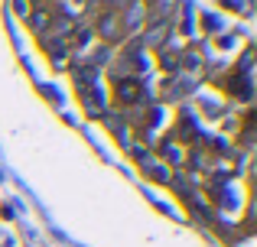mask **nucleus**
Listing matches in <instances>:
<instances>
[{
	"instance_id": "f257e3e1",
	"label": "nucleus",
	"mask_w": 257,
	"mask_h": 247,
	"mask_svg": "<svg viewBox=\"0 0 257 247\" xmlns=\"http://www.w3.org/2000/svg\"><path fill=\"white\" fill-rule=\"evenodd\" d=\"M117 26H120V17H117V13H104V20L98 23V30L104 33V36H117Z\"/></svg>"
},
{
	"instance_id": "f03ea898",
	"label": "nucleus",
	"mask_w": 257,
	"mask_h": 247,
	"mask_svg": "<svg viewBox=\"0 0 257 247\" xmlns=\"http://www.w3.org/2000/svg\"><path fill=\"white\" fill-rule=\"evenodd\" d=\"M163 36H166V26L160 23V26H153V30L147 33V43H163Z\"/></svg>"
}]
</instances>
